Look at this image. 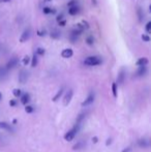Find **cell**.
Returning a JSON list of instances; mask_svg holds the SVG:
<instances>
[{
  "label": "cell",
  "instance_id": "obj_2",
  "mask_svg": "<svg viewBox=\"0 0 151 152\" xmlns=\"http://www.w3.org/2000/svg\"><path fill=\"white\" fill-rule=\"evenodd\" d=\"M79 129H80V124L76 123V125L74 126L73 128H71V130H69V132H66L64 136V140L65 141H69V142H71V141L74 140V138L76 137V134H78Z\"/></svg>",
  "mask_w": 151,
  "mask_h": 152
},
{
  "label": "cell",
  "instance_id": "obj_13",
  "mask_svg": "<svg viewBox=\"0 0 151 152\" xmlns=\"http://www.w3.org/2000/svg\"><path fill=\"white\" fill-rule=\"evenodd\" d=\"M63 91H64V88H63V87H62V88H60V89H59L58 92H57V93L55 94V96H54V97L52 98V100H53V102H57V100L59 99V97H60V96L62 95Z\"/></svg>",
  "mask_w": 151,
  "mask_h": 152
},
{
  "label": "cell",
  "instance_id": "obj_7",
  "mask_svg": "<svg viewBox=\"0 0 151 152\" xmlns=\"http://www.w3.org/2000/svg\"><path fill=\"white\" fill-rule=\"evenodd\" d=\"M29 37H30V29H26V30H25V31L22 33V35H21L20 42H27V40L29 39Z\"/></svg>",
  "mask_w": 151,
  "mask_h": 152
},
{
  "label": "cell",
  "instance_id": "obj_39",
  "mask_svg": "<svg viewBox=\"0 0 151 152\" xmlns=\"http://www.w3.org/2000/svg\"><path fill=\"white\" fill-rule=\"evenodd\" d=\"M12 123L16 124V123H17V119H14V121H12Z\"/></svg>",
  "mask_w": 151,
  "mask_h": 152
},
{
  "label": "cell",
  "instance_id": "obj_22",
  "mask_svg": "<svg viewBox=\"0 0 151 152\" xmlns=\"http://www.w3.org/2000/svg\"><path fill=\"white\" fill-rule=\"evenodd\" d=\"M42 12H44V14H52V12H55V10H52V8L50 7H44V10H42Z\"/></svg>",
  "mask_w": 151,
  "mask_h": 152
},
{
  "label": "cell",
  "instance_id": "obj_6",
  "mask_svg": "<svg viewBox=\"0 0 151 152\" xmlns=\"http://www.w3.org/2000/svg\"><path fill=\"white\" fill-rule=\"evenodd\" d=\"M18 62H19L18 58H16V57H15V58H12L7 62V64H6V69H12V68L16 67Z\"/></svg>",
  "mask_w": 151,
  "mask_h": 152
},
{
  "label": "cell",
  "instance_id": "obj_41",
  "mask_svg": "<svg viewBox=\"0 0 151 152\" xmlns=\"http://www.w3.org/2000/svg\"><path fill=\"white\" fill-rule=\"evenodd\" d=\"M1 98H2V94L0 93V100H1Z\"/></svg>",
  "mask_w": 151,
  "mask_h": 152
},
{
  "label": "cell",
  "instance_id": "obj_24",
  "mask_svg": "<svg viewBox=\"0 0 151 152\" xmlns=\"http://www.w3.org/2000/svg\"><path fill=\"white\" fill-rule=\"evenodd\" d=\"M138 15H139L140 21H143L144 19H145V15H144V12H142L141 8H139V10H138Z\"/></svg>",
  "mask_w": 151,
  "mask_h": 152
},
{
  "label": "cell",
  "instance_id": "obj_26",
  "mask_svg": "<svg viewBox=\"0 0 151 152\" xmlns=\"http://www.w3.org/2000/svg\"><path fill=\"white\" fill-rule=\"evenodd\" d=\"M25 111L27 113H29V114H31V113H33V108L31 106H26L25 107Z\"/></svg>",
  "mask_w": 151,
  "mask_h": 152
},
{
  "label": "cell",
  "instance_id": "obj_33",
  "mask_svg": "<svg viewBox=\"0 0 151 152\" xmlns=\"http://www.w3.org/2000/svg\"><path fill=\"white\" fill-rule=\"evenodd\" d=\"M111 143H112V138H109L107 140V142H106V146H110V145H111Z\"/></svg>",
  "mask_w": 151,
  "mask_h": 152
},
{
  "label": "cell",
  "instance_id": "obj_12",
  "mask_svg": "<svg viewBox=\"0 0 151 152\" xmlns=\"http://www.w3.org/2000/svg\"><path fill=\"white\" fill-rule=\"evenodd\" d=\"M0 128H1V129L7 130V132H12V128L10 127L9 124H7L6 122H0Z\"/></svg>",
  "mask_w": 151,
  "mask_h": 152
},
{
  "label": "cell",
  "instance_id": "obj_3",
  "mask_svg": "<svg viewBox=\"0 0 151 152\" xmlns=\"http://www.w3.org/2000/svg\"><path fill=\"white\" fill-rule=\"evenodd\" d=\"M29 78V74L26 72V70H21L20 74H19V82L21 84H25V83L28 81Z\"/></svg>",
  "mask_w": 151,
  "mask_h": 152
},
{
  "label": "cell",
  "instance_id": "obj_9",
  "mask_svg": "<svg viewBox=\"0 0 151 152\" xmlns=\"http://www.w3.org/2000/svg\"><path fill=\"white\" fill-rule=\"evenodd\" d=\"M74 52L71 49H65V50H63L62 52H61V56L63 57V58H71V56H73Z\"/></svg>",
  "mask_w": 151,
  "mask_h": 152
},
{
  "label": "cell",
  "instance_id": "obj_4",
  "mask_svg": "<svg viewBox=\"0 0 151 152\" xmlns=\"http://www.w3.org/2000/svg\"><path fill=\"white\" fill-rule=\"evenodd\" d=\"M95 99V96H94V93H92L91 92L90 94H89L88 96H87V98L84 100V102H82V106L83 107H86V106H89V104H93V102H94Z\"/></svg>",
  "mask_w": 151,
  "mask_h": 152
},
{
  "label": "cell",
  "instance_id": "obj_27",
  "mask_svg": "<svg viewBox=\"0 0 151 152\" xmlns=\"http://www.w3.org/2000/svg\"><path fill=\"white\" fill-rule=\"evenodd\" d=\"M29 62H30V58H29V56H25L24 58H23V64H24V65H27Z\"/></svg>",
  "mask_w": 151,
  "mask_h": 152
},
{
  "label": "cell",
  "instance_id": "obj_17",
  "mask_svg": "<svg viewBox=\"0 0 151 152\" xmlns=\"http://www.w3.org/2000/svg\"><path fill=\"white\" fill-rule=\"evenodd\" d=\"M29 94H24L23 96H21V102H22L23 104H27V102H29Z\"/></svg>",
  "mask_w": 151,
  "mask_h": 152
},
{
  "label": "cell",
  "instance_id": "obj_36",
  "mask_svg": "<svg viewBox=\"0 0 151 152\" xmlns=\"http://www.w3.org/2000/svg\"><path fill=\"white\" fill-rule=\"evenodd\" d=\"M62 18H63V15H60V16L57 17V21H58V22H59V21L62 20Z\"/></svg>",
  "mask_w": 151,
  "mask_h": 152
},
{
  "label": "cell",
  "instance_id": "obj_11",
  "mask_svg": "<svg viewBox=\"0 0 151 152\" xmlns=\"http://www.w3.org/2000/svg\"><path fill=\"white\" fill-rule=\"evenodd\" d=\"M79 12H80V8L77 5L71 6V7L69 8V14L71 15V16H76L77 14H79Z\"/></svg>",
  "mask_w": 151,
  "mask_h": 152
},
{
  "label": "cell",
  "instance_id": "obj_37",
  "mask_svg": "<svg viewBox=\"0 0 151 152\" xmlns=\"http://www.w3.org/2000/svg\"><path fill=\"white\" fill-rule=\"evenodd\" d=\"M97 141H98V139H97V137H94V138L92 139V142L94 143V144H95V143H97Z\"/></svg>",
  "mask_w": 151,
  "mask_h": 152
},
{
  "label": "cell",
  "instance_id": "obj_38",
  "mask_svg": "<svg viewBox=\"0 0 151 152\" xmlns=\"http://www.w3.org/2000/svg\"><path fill=\"white\" fill-rule=\"evenodd\" d=\"M59 25H60V26H64L65 21H59Z\"/></svg>",
  "mask_w": 151,
  "mask_h": 152
},
{
  "label": "cell",
  "instance_id": "obj_14",
  "mask_svg": "<svg viewBox=\"0 0 151 152\" xmlns=\"http://www.w3.org/2000/svg\"><path fill=\"white\" fill-rule=\"evenodd\" d=\"M138 144H139L140 147H142V148H146V147H148V141L146 140V139H141V140H139V142H138Z\"/></svg>",
  "mask_w": 151,
  "mask_h": 152
},
{
  "label": "cell",
  "instance_id": "obj_21",
  "mask_svg": "<svg viewBox=\"0 0 151 152\" xmlns=\"http://www.w3.org/2000/svg\"><path fill=\"white\" fill-rule=\"evenodd\" d=\"M85 116H86V114H85V113H81V114L78 116V118H77V123L81 124V122H82L83 119L85 118Z\"/></svg>",
  "mask_w": 151,
  "mask_h": 152
},
{
  "label": "cell",
  "instance_id": "obj_8",
  "mask_svg": "<svg viewBox=\"0 0 151 152\" xmlns=\"http://www.w3.org/2000/svg\"><path fill=\"white\" fill-rule=\"evenodd\" d=\"M124 79H125V72H124V69H121L120 72L118 74V77H117L118 85H122L123 82H124Z\"/></svg>",
  "mask_w": 151,
  "mask_h": 152
},
{
  "label": "cell",
  "instance_id": "obj_35",
  "mask_svg": "<svg viewBox=\"0 0 151 152\" xmlns=\"http://www.w3.org/2000/svg\"><path fill=\"white\" fill-rule=\"evenodd\" d=\"M131 147H127V148H125V149H123V150H122V152H129V151H131Z\"/></svg>",
  "mask_w": 151,
  "mask_h": 152
},
{
  "label": "cell",
  "instance_id": "obj_18",
  "mask_svg": "<svg viewBox=\"0 0 151 152\" xmlns=\"http://www.w3.org/2000/svg\"><path fill=\"white\" fill-rule=\"evenodd\" d=\"M84 146H85V142H83V141H80V142L77 143L75 146L73 147V149H74V150H79V149L83 148Z\"/></svg>",
  "mask_w": 151,
  "mask_h": 152
},
{
  "label": "cell",
  "instance_id": "obj_25",
  "mask_svg": "<svg viewBox=\"0 0 151 152\" xmlns=\"http://www.w3.org/2000/svg\"><path fill=\"white\" fill-rule=\"evenodd\" d=\"M12 94H14L16 97H19V96H21V90L20 89H14V90H12Z\"/></svg>",
  "mask_w": 151,
  "mask_h": 152
},
{
  "label": "cell",
  "instance_id": "obj_20",
  "mask_svg": "<svg viewBox=\"0 0 151 152\" xmlns=\"http://www.w3.org/2000/svg\"><path fill=\"white\" fill-rule=\"evenodd\" d=\"M37 65V57H36V55H33V57H32V59H31V66L32 67H35V66Z\"/></svg>",
  "mask_w": 151,
  "mask_h": 152
},
{
  "label": "cell",
  "instance_id": "obj_15",
  "mask_svg": "<svg viewBox=\"0 0 151 152\" xmlns=\"http://www.w3.org/2000/svg\"><path fill=\"white\" fill-rule=\"evenodd\" d=\"M148 64V59L143 57V58H140L139 60L137 61V65L138 66H141V65H147Z\"/></svg>",
  "mask_w": 151,
  "mask_h": 152
},
{
  "label": "cell",
  "instance_id": "obj_28",
  "mask_svg": "<svg viewBox=\"0 0 151 152\" xmlns=\"http://www.w3.org/2000/svg\"><path fill=\"white\" fill-rule=\"evenodd\" d=\"M78 4V0H71V2H69V7H71V6H75V5H77Z\"/></svg>",
  "mask_w": 151,
  "mask_h": 152
},
{
  "label": "cell",
  "instance_id": "obj_40",
  "mask_svg": "<svg viewBox=\"0 0 151 152\" xmlns=\"http://www.w3.org/2000/svg\"><path fill=\"white\" fill-rule=\"evenodd\" d=\"M92 2L93 3H96V0H92Z\"/></svg>",
  "mask_w": 151,
  "mask_h": 152
},
{
  "label": "cell",
  "instance_id": "obj_5",
  "mask_svg": "<svg viewBox=\"0 0 151 152\" xmlns=\"http://www.w3.org/2000/svg\"><path fill=\"white\" fill-rule=\"evenodd\" d=\"M73 95H74V91L71 90V89L67 91V93L65 94L64 98H63V104H64V106H67V104L71 102V98H73Z\"/></svg>",
  "mask_w": 151,
  "mask_h": 152
},
{
  "label": "cell",
  "instance_id": "obj_30",
  "mask_svg": "<svg viewBox=\"0 0 151 152\" xmlns=\"http://www.w3.org/2000/svg\"><path fill=\"white\" fill-rule=\"evenodd\" d=\"M36 53L38 55H44V49H42V48H37Z\"/></svg>",
  "mask_w": 151,
  "mask_h": 152
},
{
  "label": "cell",
  "instance_id": "obj_1",
  "mask_svg": "<svg viewBox=\"0 0 151 152\" xmlns=\"http://www.w3.org/2000/svg\"><path fill=\"white\" fill-rule=\"evenodd\" d=\"M103 62V59L98 56H90V57H87L86 59L84 60V63L88 66H96L101 64Z\"/></svg>",
  "mask_w": 151,
  "mask_h": 152
},
{
  "label": "cell",
  "instance_id": "obj_31",
  "mask_svg": "<svg viewBox=\"0 0 151 152\" xmlns=\"http://www.w3.org/2000/svg\"><path fill=\"white\" fill-rule=\"evenodd\" d=\"M142 39H143V40H145V42H149V40H150V38H149V36H147V35H144V34H143V35H142Z\"/></svg>",
  "mask_w": 151,
  "mask_h": 152
},
{
  "label": "cell",
  "instance_id": "obj_16",
  "mask_svg": "<svg viewBox=\"0 0 151 152\" xmlns=\"http://www.w3.org/2000/svg\"><path fill=\"white\" fill-rule=\"evenodd\" d=\"M7 76V69L3 67H0V80H3Z\"/></svg>",
  "mask_w": 151,
  "mask_h": 152
},
{
  "label": "cell",
  "instance_id": "obj_34",
  "mask_svg": "<svg viewBox=\"0 0 151 152\" xmlns=\"http://www.w3.org/2000/svg\"><path fill=\"white\" fill-rule=\"evenodd\" d=\"M87 42H88L89 45H92V42H93V38L91 37V36H90V37H88V38H87Z\"/></svg>",
  "mask_w": 151,
  "mask_h": 152
},
{
  "label": "cell",
  "instance_id": "obj_19",
  "mask_svg": "<svg viewBox=\"0 0 151 152\" xmlns=\"http://www.w3.org/2000/svg\"><path fill=\"white\" fill-rule=\"evenodd\" d=\"M60 36H61V33L59 31L53 30L52 32H51V37H53V38H59Z\"/></svg>",
  "mask_w": 151,
  "mask_h": 152
},
{
  "label": "cell",
  "instance_id": "obj_32",
  "mask_svg": "<svg viewBox=\"0 0 151 152\" xmlns=\"http://www.w3.org/2000/svg\"><path fill=\"white\" fill-rule=\"evenodd\" d=\"M17 104V102L15 99H12V100H9V106L10 107H15Z\"/></svg>",
  "mask_w": 151,
  "mask_h": 152
},
{
  "label": "cell",
  "instance_id": "obj_10",
  "mask_svg": "<svg viewBox=\"0 0 151 152\" xmlns=\"http://www.w3.org/2000/svg\"><path fill=\"white\" fill-rule=\"evenodd\" d=\"M146 72H147V67H146V65H141L137 72V76L142 77V76H144Z\"/></svg>",
  "mask_w": 151,
  "mask_h": 152
},
{
  "label": "cell",
  "instance_id": "obj_29",
  "mask_svg": "<svg viewBox=\"0 0 151 152\" xmlns=\"http://www.w3.org/2000/svg\"><path fill=\"white\" fill-rule=\"evenodd\" d=\"M146 32L147 33H150L151 32V22H148L147 25H146Z\"/></svg>",
  "mask_w": 151,
  "mask_h": 152
},
{
  "label": "cell",
  "instance_id": "obj_23",
  "mask_svg": "<svg viewBox=\"0 0 151 152\" xmlns=\"http://www.w3.org/2000/svg\"><path fill=\"white\" fill-rule=\"evenodd\" d=\"M112 92H113L114 97H116L117 96V84L116 83H113V84H112Z\"/></svg>",
  "mask_w": 151,
  "mask_h": 152
}]
</instances>
